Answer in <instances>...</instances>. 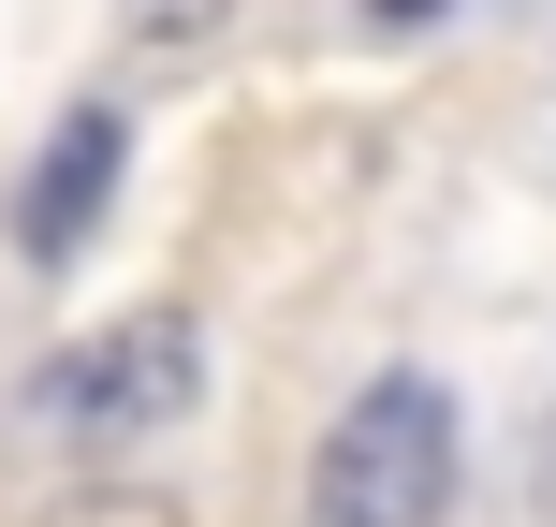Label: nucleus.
Listing matches in <instances>:
<instances>
[{
    "label": "nucleus",
    "mask_w": 556,
    "mask_h": 527,
    "mask_svg": "<svg viewBox=\"0 0 556 527\" xmlns=\"http://www.w3.org/2000/svg\"><path fill=\"white\" fill-rule=\"evenodd\" d=\"M29 527H191V499H162V484H74V499H45Z\"/></svg>",
    "instance_id": "nucleus-5"
},
{
    "label": "nucleus",
    "mask_w": 556,
    "mask_h": 527,
    "mask_svg": "<svg viewBox=\"0 0 556 527\" xmlns=\"http://www.w3.org/2000/svg\"><path fill=\"white\" fill-rule=\"evenodd\" d=\"M117 162H132V117H117V103H74L45 133V162H29V191H15V264H74L88 221L117 205Z\"/></svg>",
    "instance_id": "nucleus-3"
},
{
    "label": "nucleus",
    "mask_w": 556,
    "mask_h": 527,
    "mask_svg": "<svg viewBox=\"0 0 556 527\" xmlns=\"http://www.w3.org/2000/svg\"><path fill=\"white\" fill-rule=\"evenodd\" d=\"M528 499L556 513V396H542V425H528Z\"/></svg>",
    "instance_id": "nucleus-6"
},
{
    "label": "nucleus",
    "mask_w": 556,
    "mask_h": 527,
    "mask_svg": "<svg viewBox=\"0 0 556 527\" xmlns=\"http://www.w3.org/2000/svg\"><path fill=\"white\" fill-rule=\"evenodd\" d=\"M366 15H381V29H410V15H440V0H366Z\"/></svg>",
    "instance_id": "nucleus-7"
},
{
    "label": "nucleus",
    "mask_w": 556,
    "mask_h": 527,
    "mask_svg": "<svg viewBox=\"0 0 556 527\" xmlns=\"http://www.w3.org/2000/svg\"><path fill=\"white\" fill-rule=\"evenodd\" d=\"M469 484V425H454L440 366H366L352 411L307 454V527H454Z\"/></svg>",
    "instance_id": "nucleus-1"
},
{
    "label": "nucleus",
    "mask_w": 556,
    "mask_h": 527,
    "mask_svg": "<svg viewBox=\"0 0 556 527\" xmlns=\"http://www.w3.org/2000/svg\"><path fill=\"white\" fill-rule=\"evenodd\" d=\"M15 411L45 425V440H74V454H103V440H162V425L205 411V323H191V308H117V323H88L74 352L29 366Z\"/></svg>",
    "instance_id": "nucleus-2"
},
{
    "label": "nucleus",
    "mask_w": 556,
    "mask_h": 527,
    "mask_svg": "<svg viewBox=\"0 0 556 527\" xmlns=\"http://www.w3.org/2000/svg\"><path fill=\"white\" fill-rule=\"evenodd\" d=\"M117 29H132V59H205L235 29V0H117Z\"/></svg>",
    "instance_id": "nucleus-4"
}]
</instances>
